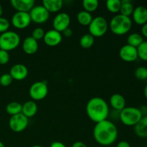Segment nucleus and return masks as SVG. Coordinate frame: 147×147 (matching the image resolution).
<instances>
[{
  "label": "nucleus",
  "instance_id": "39448f33",
  "mask_svg": "<svg viewBox=\"0 0 147 147\" xmlns=\"http://www.w3.org/2000/svg\"><path fill=\"white\" fill-rule=\"evenodd\" d=\"M20 41L18 33L8 30L0 34V49L7 52L11 51L19 47Z\"/></svg>",
  "mask_w": 147,
  "mask_h": 147
},
{
  "label": "nucleus",
  "instance_id": "4c0bfd02",
  "mask_svg": "<svg viewBox=\"0 0 147 147\" xmlns=\"http://www.w3.org/2000/svg\"><path fill=\"white\" fill-rule=\"evenodd\" d=\"M71 147H88V146L84 142L79 141V142H76L75 143H73Z\"/></svg>",
  "mask_w": 147,
  "mask_h": 147
},
{
  "label": "nucleus",
  "instance_id": "423d86ee",
  "mask_svg": "<svg viewBox=\"0 0 147 147\" xmlns=\"http://www.w3.org/2000/svg\"><path fill=\"white\" fill-rule=\"evenodd\" d=\"M109 23L105 17L98 16L94 17L88 26L89 34L93 37H101L107 32Z\"/></svg>",
  "mask_w": 147,
  "mask_h": 147
},
{
  "label": "nucleus",
  "instance_id": "f257e3e1",
  "mask_svg": "<svg viewBox=\"0 0 147 147\" xmlns=\"http://www.w3.org/2000/svg\"><path fill=\"white\" fill-rule=\"evenodd\" d=\"M93 134L95 141L98 144L107 146L115 143L119 132L116 125L107 119L96 123Z\"/></svg>",
  "mask_w": 147,
  "mask_h": 147
},
{
  "label": "nucleus",
  "instance_id": "ea45409f",
  "mask_svg": "<svg viewBox=\"0 0 147 147\" xmlns=\"http://www.w3.org/2000/svg\"><path fill=\"white\" fill-rule=\"evenodd\" d=\"M144 94L145 98L147 99V85L145 86L144 88Z\"/></svg>",
  "mask_w": 147,
  "mask_h": 147
},
{
  "label": "nucleus",
  "instance_id": "4468645a",
  "mask_svg": "<svg viewBox=\"0 0 147 147\" xmlns=\"http://www.w3.org/2000/svg\"><path fill=\"white\" fill-rule=\"evenodd\" d=\"M9 74L12 77L13 80H23L27 78L29 74L28 68L24 65L15 64L11 67L9 71Z\"/></svg>",
  "mask_w": 147,
  "mask_h": 147
},
{
  "label": "nucleus",
  "instance_id": "2f4dec72",
  "mask_svg": "<svg viewBox=\"0 0 147 147\" xmlns=\"http://www.w3.org/2000/svg\"><path fill=\"white\" fill-rule=\"evenodd\" d=\"M13 78L9 73H4L0 77V85L4 87H7L12 83Z\"/></svg>",
  "mask_w": 147,
  "mask_h": 147
},
{
  "label": "nucleus",
  "instance_id": "7ed1b4c3",
  "mask_svg": "<svg viewBox=\"0 0 147 147\" xmlns=\"http://www.w3.org/2000/svg\"><path fill=\"white\" fill-rule=\"evenodd\" d=\"M132 24L133 22L131 17L118 14L111 20L109 24V28L114 34L121 36L127 34L130 31Z\"/></svg>",
  "mask_w": 147,
  "mask_h": 147
},
{
  "label": "nucleus",
  "instance_id": "ddd939ff",
  "mask_svg": "<svg viewBox=\"0 0 147 147\" xmlns=\"http://www.w3.org/2000/svg\"><path fill=\"white\" fill-rule=\"evenodd\" d=\"M63 40V35L60 32L55 30H50L45 34L43 41L49 47H55L60 44Z\"/></svg>",
  "mask_w": 147,
  "mask_h": 147
},
{
  "label": "nucleus",
  "instance_id": "6ab92c4d",
  "mask_svg": "<svg viewBox=\"0 0 147 147\" xmlns=\"http://www.w3.org/2000/svg\"><path fill=\"white\" fill-rule=\"evenodd\" d=\"M38 110L37 104L34 100H27L22 105V113L27 118H32L36 115Z\"/></svg>",
  "mask_w": 147,
  "mask_h": 147
},
{
  "label": "nucleus",
  "instance_id": "20e7f679",
  "mask_svg": "<svg viewBox=\"0 0 147 147\" xmlns=\"http://www.w3.org/2000/svg\"><path fill=\"white\" fill-rule=\"evenodd\" d=\"M143 117L139 108L129 106L119 112V119L123 124L127 126H134Z\"/></svg>",
  "mask_w": 147,
  "mask_h": 147
},
{
  "label": "nucleus",
  "instance_id": "4be33fe9",
  "mask_svg": "<svg viewBox=\"0 0 147 147\" xmlns=\"http://www.w3.org/2000/svg\"><path fill=\"white\" fill-rule=\"evenodd\" d=\"M93 19L92 14L90 13L84 11V10L79 11L77 14L78 22L82 26H86V27L88 26V27L91 23Z\"/></svg>",
  "mask_w": 147,
  "mask_h": 147
},
{
  "label": "nucleus",
  "instance_id": "c03bdc74",
  "mask_svg": "<svg viewBox=\"0 0 147 147\" xmlns=\"http://www.w3.org/2000/svg\"><path fill=\"white\" fill-rule=\"evenodd\" d=\"M146 68H147V66H146Z\"/></svg>",
  "mask_w": 147,
  "mask_h": 147
},
{
  "label": "nucleus",
  "instance_id": "412c9836",
  "mask_svg": "<svg viewBox=\"0 0 147 147\" xmlns=\"http://www.w3.org/2000/svg\"><path fill=\"white\" fill-rule=\"evenodd\" d=\"M134 132L140 138H147V116H143L134 126Z\"/></svg>",
  "mask_w": 147,
  "mask_h": 147
},
{
  "label": "nucleus",
  "instance_id": "a878e982",
  "mask_svg": "<svg viewBox=\"0 0 147 147\" xmlns=\"http://www.w3.org/2000/svg\"><path fill=\"white\" fill-rule=\"evenodd\" d=\"M106 9L112 14H118L120 12L121 7V0H108L106 2Z\"/></svg>",
  "mask_w": 147,
  "mask_h": 147
},
{
  "label": "nucleus",
  "instance_id": "72a5a7b5",
  "mask_svg": "<svg viewBox=\"0 0 147 147\" xmlns=\"http://www.w3.org/2000/svg\"><path fill=\"white\" fill-rule=\"evenodd\" d=\"M10 59L9 52L0 49V65H6L9 63Z\"/></svg>",
  "mask_w": 147,
  "mask_h": 147
},
{
  "label": "nucleus",
  "instance_id": "a19ab883",
  "mask_svg": "<svg viewBox=\"0 0 147 147\" xmlns=\"http://www.w3.org/2000/svg\"><path fill=\"white\" fill-rule=\"evenodd\" d=\"M2 13H3V8H2V6L0 4V17H1L2 15Z\"/></svg>",
  "mask_w": 147,
  "mask_h": 147
},
{
  "label": "nucleus",
  "instance_id": "aec40b11",
  "mask_svg": "<svg viewBox=\"0 0 147 147\" xmlns=\"http://www.w3.org/2000/svg\"><path fill=\"white\" fill-rule=\"evenodd\" d=\"M42 4L50 14L58 12L63 7V1L62 0H43Z\"/></svg>",
  "mask_w": 147,
  "mask_h": 147
},
{
  "label": "nucleus",
  "instance_id": "37998d69",
  "mask_svg": "<svg viewBox=\"0 0 147 147\" xmlns=\"http://www.w3.org/2000/svg\"><path fill=\"white\" fill-rule=\"evenodd\" d=\"M31 147H42V146H40V145H34V146H31Z\"/></svg>",
  "mask_w": 147,
  "mask_h": 147
},
{
  "label": "nucleus",
  "instance_id": "b1692460",
  "mask_svg": "<svg viewBox=\"0 0 147 147\" xmlns=\"http://www.w3.org/2000/svg\"><path fill=\"white\" fill-rule=\"evenodd\" d=\"M134 7L130 0H123L121 1V7L120 9V14L126 17H130L133 14Z\"/></svg>",
  "mask_w": 147,
  "mask_h": 147
},
{
  "label": "nucleus",
  "instance_id": "393cba45",
  "mask_svg": "<svg viewBox=\"0 0 147 147\" xmlns=\"http://www.w3.org/2000/svg\"><path fill=\"white\" fill-rule=\"evenodd\" d=\"M22 108V105L21 103H18V102H10V103H8L7 106H6V111H7V113H8L9 115L12 116H14V115L21 113Z\"/></svg>",
  "mask_w": 147,
  "mask_h": 147
},
{
  "label": "nucleus",
  "instance_id": "e433bc0d",
  "mask_svg": "<svg viewBox=\"0 0 147 147\" xmlns=\"http://www.w3.org/2000/svg\"><path fill=\"white\" fill-rule=\"evenodd\" d=\"M50 147H66V146L61 142H53Z\"/></svg>",
  "mask_w": 147,
  "mask_h": 147
},
{
  "label": "nucleus",
  "instance_id": "0eeeda50",
  "mask_svg": "<svg viewBox=\"0 0 147 147\" xmlns=\"http://www.w3.org/2000/svg\"><path fill=\"white\" fill-rule=\"evenodd\" d=\"M48 93V86L47 82L37 81L31 85L29 94L32 100H42L46 98Z\"/></svg>",
  "mask_w": 147,
  "mask_h": 147
},
{
  "label": "nucleus",
  "instance_id": "a211bd4d",
  "mask_svg": "<svg viewBox=\"0 0 147 147\" xmlns=\"http://www.w3.org/2000/svg\"><path fill=\"white\" fill-rule=\"evenodd\" d=\"M111 106L116 111H121L125 107H126V101L125 98L119 93H114L112 95L109 100Z\"/></svg>",
  "mask_w": 147,
  "mask_h": 147
},
{
  "label": "nucleus",
  "instance_id": "1a4fd4ad",
  "mask_svg": "<svg viewBox=\"0 0 147 147\" xmlns=\"http://www.w3.org/2000/svg\"><path fill=\"white\" fill-rule=\"evenodd\" d=\"M29 13L32 22L37 24H44L50 18V13L42 5L34 6Z\"/></svg>",
  "mask_w": 147,
  "mask_h": 147
},
{
  "label": "nucleus",
  "instance_id": "dca6fc26",
  "mask_svg": "<svg viewBox=\"0 0 147 147\" xmlns=\"http://www.w3.org/2000/svg\"><path fill=\"white\" fill-rule=\"evenodd\" d=\"M131 16L136 24L143 26L147 23V8L144 6H138L134 8Z\"/></svg>",
  "mask_w": 147,
  "mask_h": 147
},
{
  "label": "nucleus",
  "instance_id": "6e6552de",
  "mask_svg": "<svg viewBox=\"0 0 147 147\" xmlns=\"http://www.w3.org/2000/svg\"><path fill=\"white\" fill-rule=\"evenodd\" d=\"M29 124V119L22 113L14 115L9 120V126L12 131L20 133L25 130Z\"/></svg>",
  "mask_w": 147,
  "mask_h": 147
},
{
  "label": "nucleus",
  "instance_id": "c85d7f7f",
  "mask_svg": "<svg viewBox=\"0 0 147 147\" xmlns=\"http://www.w3.org/2000/svg\"><path fill=\"white\" fill-rule=\"evenodd\" d=\"M138 58L147 62V41H144L137 47Z\"/></svg>",
  "mask_w": 147,
  "mask_h": 147
},
{
  "label": "nucleus",
  "instance_id": "9b49d317",
  "mask_svg": "<svg viewBox=\"0 0 147 147\" xmlns=\"http://www.w3.org/2000/svg\"><path fill=\"white\" fill-rule=\"evenodd\" d=\"M70 17L67 13L60 12L56 14L53 21V30L63 32L65 30L68 28L70 24Z\"/></svg>",
  "mask_w": 147,
  "mask_h": 147
},
{
  "label": "nucleus",
  "instance_id": "58836bf2",
  "mask_svg": "<svg viewBox=\"0 0 147 147\" xmlns=\"http://www.w3.org/2000/svg\"><path fill=\"white\" fill-rule=\"evenodd\" d=\"M141 31H142V35L143 36V37H144L147 39V23L142 26Z\"/></svg>",
  "mask_w": 147,
  "mask_h": 147
},
{
  "label": "nucleus",
  "instance_id": "f8f14e48",
  "mask_svg": "<svg viewBox=\"0 0 147 147\" xmlns=\"http://www.w3.org/2000/svg\"><path fill=\"white\" fill-rule=\"evenodd\" d=\"M119 57L126 63H132L138 59L137 49L129 45H124L119 50Z\"/></svg>",
  "mask_w": 147,
  "mask_h": 147
},
{
  "label": "nucleus",
  "instance_id": "79ce46f5",
  "mask_svg": "<svg viewBox=\"0 0 147 147\" xmlns=\"http://www.w3.org/2000/svg\"><path fill=\"white\" fill-rule=\"evenodd\" d=\"M0 147H5V146H4V144H3V142H0Z\"/></svg>",
  "mask_w": 147,
  "mask_h": 147
},
{
  "label": "nucleus",
  "instance_id": "bb28decb",
  "mask_svg": "<svg viewBox=\"0 0 147 147\" xmlns=\"http://www.w3.org/2000/svg\"><path fill=\"white\" fill-rule=\"evenodd\" d=\"M82 6L84 9V11L91 14L97 10L99 7V2L98 0H83Z\"/></svg>",
  "mask_w": 147,
  "mask_h": 147
},
{
  "label": "nucleus",
  "instance_id": "c756f323",
  "mask_svg": "<svg viewBox=\"0 0 147 147\" xmlns=\"http://www.w3.org/2000/svg\"><path fill=\"white\" fill-rule=\"evenodd\" d=\"M134 76L138 80H145L147 79V68L144 66L138 67L135 70Z\"/></svg>",
  "mask_w": 147,
  "mask_h": 147
},
{
  "label": "nucleus",
  "instance_id": "7c9ffc66",
  "mask_svg": "<svg viewBox=\"0 0 147 147\" xmlns=\"http://www.w3.org/2000/svg\"><path fill=\"white\" fill-rule=\"evenodd\" d=\"M45 34V32L42 27H36L32 32L31 37L34 38V40H37V41H39V40L44 38Z\"/></svg>",
  "mask_w": 147,
  "mask_h": 147
},
{
  "label": "nucleus",
  "instance_id": "c9c22d12",
  "mask_svg": "<svg viewBox=\"0 0 147 147\" xmlns=\"http://www.w3.org/2000/svg\"><path fill=\"white\" fill-rule=\"evenodd\" d=\"M116 147H131L130 144L126 141H121L116 145Z\"/></svg>",
  "mask_w": 147,
  "mask_h": 147
},
{
  "label": "nucleus",
  "instance_id": "9d476101",
  "mask_svg": "<svg viewBox=\"0 0 147 147\" xmlns=\"http://www.w3.org/2000/svg\"><path fill=\"white\" fill-rule=\"evenodd\" d=\"M32 22L29 12H20L17 11L13 14L11 23L15 28L18 30H24L29 27Z\"/></svg>",
  "mask_w": 147,
  "mask_h": 147
},
{
  "label": "nucleus",
  "instance_id": "f3484780",
  "mask_svg": "<svg viewBox=\"0 0 147 147\" xmlns=\"http://www.w3.org/2000/svg\"><path fill=\"white\" fill-rule=\"evenodd\" d=\"M39 49L38 41L30 36L23 40L22 50L27 55H34L37 52Z\"/></svg>",
  "mask_w": 147,
  "mask_h": 147
},
{
  "label": "nucleus",
  "instance_id": "cd10ccee",
  "mask_svg": "<svg viewBox=\"0 0 147 147\" xmlns=\"http://www.w3.org/2000/svg\"><path fill=\"white\" fill-rule=\"evenodd\" d=\"M95 41V37H93L89 33L85 34L80 37V45L84 49H89L93 45Z\"/></svg>",
  "mask_w": 147,
  "mask_h": 147
},
{
  "label": "nucleus",
  "instance_id": "f704fd0d",
  "mask_svg": "<svg viewBox=\"0 0 147 147\" xmlns=\"http://www.w3.org/2000/svg\"><path fill=\"white\" fill-rule=\"evenodd\" d=\"M73 30H72L71 28H70V27H68V28H67L66 30H65L63 32V34L62 35H63L64 37H71L72 34H73Z\"/></svg>",
  "mask_w": 147,
  "mask_h": 147
},
{
  "label": "nucleus",
  "instance_id": "2eb2a0df",
  "mask_svg": "<svg viewBox=\"0 0 147 147\" xmlns=\"http://www.w3.org/2000/svg\"><path fill=\"white\" fill-rule=\"evenodd\" d=\"M10 4L17 11L30 12L34 7L35 1L34 0H11Z\"/></svg>",
  "mask_w": 147,
  "mask_h": 147
},
{
  "label": "nucleus",
  "instance_id": "5701e85b",
  "mask_svg": "<svg viewBox=\"0 0 147 147\" xmlns=\"http://www.w3.org/2000/svg\"><path fill=\"white\" fill-rule=\"evenodd\" d=\"M144 41V40L143 36L139 33H131L127 37V45L136 47V48H137Z\"/></svg>",
  "mask_w": 147,
  "mask_h": 147
},
{
  "label": "nucleus",
  "instance_id": "f03ea898",
  "mask_svg": "<svg viewBox=\"0 0 147 147\" xmlns=\"http://www.w3.org/2000/svg\"><path fill=\"white\" fill-rule=\"evenodd\" d=\"M86 113L89 119L96 123L107 120L110 109L107 102L100 97H93L86 105Z\"/></svg>",
  "mask_w": 147,
  "mask_h": 147
},
{
  "label": "nucleus",
  "instance_id": "473e14b6",
  "mask_svg": "<svg viewBox=\"0 0 147 147\" xmlns=\"http://www.w3.org/2000/svg\"><path fill=\"white\" fill-rule=\"evenodd\" d=\"M10 27V22L7 19L4 17H0V33H4L8 31Z\"/></svg>",
  "mask_w": 147,
  "mask_h": 147
}]
</instances>
